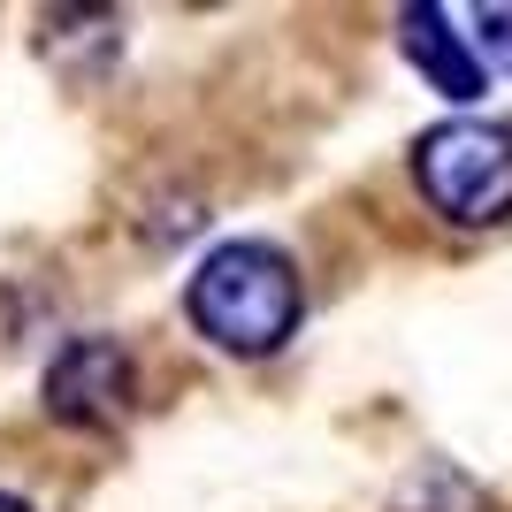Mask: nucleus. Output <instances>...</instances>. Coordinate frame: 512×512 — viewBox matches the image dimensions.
<instances>
[{
	"label": "nucleus",
	"instance_id": "nucleus-1",
	"mask_svg": "<svg viewBox=\"0 0 512 512\" xmlns=\"http://www.w3.org/2000/svg\"><path fill=\"white\" fill-rule=\"evenodd\" d=\"M184 314L192 329L230 352V360H268L299 337L306 321V283L291 268L283 245H260V237H230V245H207L184 283Z\"/></svg>",
	"mask_w": 512,
	"mask_h": 512
},
{
	"label": "nucleus",
	"instance_id": "nucleus-2",
	"mask_svg": "<svg viewBox=\"0 0 512 512\" xmlns=\"http://www.w3.org/2000/svg\"><path fill=\"white\" fill-rule=\"evenodd\" d=\"M413 192L444 214L451 230H497L512 222V123L451 115L413 138Z\"/></svg>",
	"mask_w": 512,
	"mask_h": 512
},
{
	"label": "nucleus",
	"instance_id": "nucleus-3",
	"mask_svg": "<svg viewBox=\"0 0 512 512\" xmlns=\"http://www.w3.org/2000/svg\"><path fill=\"white\" fill-rule=\"evenodd\" d=\"M39 398H46V421L77 428V436H107L138 406V367H130V352L115 337H69L46 360Z\"/></svg>",
	"mask_w": 512,
	"mask_h": 512
},
{
	"label": "nucleus",
	"instance_id": "nucleus-4",
	"mask_svg": "<svg viewBox=\"0 0 512 512\" xmlns=\"http://www.w3.org/2000/svg\"><path fill=\"white\" fill-rule=\"evenodd\" d=\"M398 54H406V62L428 77V92H444L451 107H474L482 85H490V62L474 54V39L459 31V16L436 8V0H406V8H398Z\"/></svg>",
	"mask_w": 512,
	"mask_h": 512
},
{
	"label": "nucleus",
	"instance_id": "nucleus-5",
	"mask_svg": "<svg viewBox=\"0 0 512 512\" xmlns=\"http://www.w3.org/2000/svg\"><path fill=\"white\" fill-rule=\"evenodd\" d=\"M467 39H474V54H482L490 69H505V77H512V8H505V0L474 8V16H467Z\"/></svg>",
	"mask_w": 512,
	"mask_h": 512
},
{
	"label": "nucleus",
	"instance_id": "nucleus-6",
	"mask_svg": "<svg viewBox=\"0 0 512 512\" xmlns=\"http://www.w3.org/2000/svg\"><path fill=\"white\" fill-rule=\"evenodd\" d=\"M0 512H31V505H23V497H16V490H0Z\"/></svg>",
	"mask_w": 512,
	"mask_h": 512
}]
</instances>
